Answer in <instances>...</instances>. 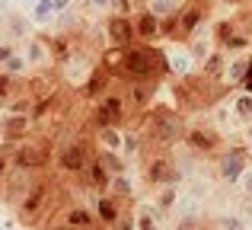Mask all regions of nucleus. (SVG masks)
Here are the masks:
<instances>
[{
    "mask_svg": "<svg viewBox=\"0 0 252 230\" xmlns=\"http://www.w3.org/2000/svg\"><path fill=\"white\" fill-rule=\"evenodd\" d=\"M67 208V189L58 186L55 179L48 176H38L35 182L29 186L26 198L16 205V221L26 227H35V230H45L48 224H55V214H64Z\"/></svg>",
    "mask_w": 252,
    "mask_h": 230,
    "instance_id": "f257e3e1",
    "label": "nucleus"
},
{
    "mask_svg": "<svg viewBox=\"0 0 252 230\" xmlns=\"http://www.w3.org/2000/svg\"><path fill=\"white\" fill-rule=\"evenodd\" d=\"M233 90V83L227 80H211V77H204L201 70H191V74L185 77H176V83H172V102H176V109L182 115L189 112H208V109H214L217 102L223 99V96H230Z\"/></svg>",
    "mask_w": 252,
    "mask_h": 230,
    "instance_id": "f03ea898",
    "label": "nucleus"
},
{
    "mask_svg": "<svg viewBox=\"0 0 252 230\" xmlns=\"http://www.w3.org/2000/svg\"><path fill=\"white\" fill-rule=\"evenodd\" d=\"M185 118L179 109L169 106H150L141 118V137L144 150L141 154H172L179 144H185Z\"/></svg>",
    "mask_w": 252,
    "mask_h": 230,
    "instance_id": "7ed1b4c3",
    "label": "nucleus"
},
{
    "mask_svg": "<svg viewBox=\"0 0 252 230\" xmlns=\"http://www.w3.org/2000/svg\"><path fill=\"white\" fill-rule=\"evenodd\" d=\"M166 74H169L166 55H163V48L157 42H134L128 48H122V64L112 70V77L122 83H131V80H157L160 83Z\"/></svg>",
    "mask_w": 252,
    "mask_h": 230,
    "instance_id": "20e7f679",
    "label": "nucleus"
},
{
    "mask_svg": "<svg viewBox=\"0 0 252 230\" xmlns=\"http://www.w3.org/2000/svg\"><path fill=\"white\" fill-rule=\"evenodd\" d=\"M141 179L144 186H179L182 182V169L176 166L172 154H141Z\"/></svg>",
    "mask_w": 252,
    "mask_h": 230,
    "instance_id": "39448f33",
    "label": "nucleus"
},
{
    "mask_svg": "<svg viewBox=\"0 0 252 230\" xmlns=\"http://www.w3.org/2000/svg\"><path fill=\"white\" fill-rule=\"evenodd\" d=\"M93 157H96V150L90 147V141H83V137H70V141L61 144L55 163H58V169H61V173L83 179L86 169H90V163H93Z\"/></svg>",
    "mask_w": 252,
    "mask_h": 230,
    "instance_id": "423d86ee",
    "label": "nucleus"
},
{
    "mask_svg": "<svg viewBox=\"0 0 252 230\" xmlns=\"http://www.w3.org/2000/svg\"><path fill=\"white\" fill-rule=\"evenodd\" d=\"M249 160H252V147L249 144H230L217 154V179L233 186V182L243 179V173L249 169Z\"/></svg>",
    "mask_w": 252,
    "mask_h": 230,
    "instance_id": "0eeeda50",
    "label": "nucleus"
},
{
    "mask_svg": "<svg viewBox=\"0 0 252 230\" xmlns=\"http://www.w3.org/2000/svg\"><path fill=\"white\" fill-rule=\"evenodd\" d=\"M185 147L195 157H214L223 150V134L211 125H189L185 128Z\"/></svg>",
    "mask_w": 252,
    "mask_h": 230,
    "instance_id": "6e6552de",
    "label": "nucleus"
},
{
    "mask_svg": "<svg viewBox=\"0 0 252 230\" xmlns=\"http://www.w3.org/2000/svg\"><path fill=\"white\" fill-rule=\"evenodd\" d=\"M10 160H13V166L26 169V173H42L51 163V144L45 147L38 141H19L16 150L10 154Z\"/></svg>",
    "mask_w": 252,
    "mask_h": 230,
    "instance_id": "1a4fd4ad",
    "label": "nucleus"
},
{
    "mask_svg": "<svg viewBox=\"0 0 252 230\" xmlns=\"http://www.w3.org/2000/svg\"><path fill=\"white\" fill-rule=\"evenodd\" d=\"M211 3H214V0H185V6L179 10V42L182 45L189 42V38H195L198 29L208 23Z\"/></svg>",
    "mask_w": 252,
    "mask_h": 230,
    "instance_id": "9d476101",
    "label": "nucleus"
},
{
    "mask_svg": "<svg viewBox=\"0 0 252 230\" xmlns=\"http://www.w3.org/2000/svg\"><path fill=\"white\" fill-rule=\"evenodd\" d=\"M96 55H93V51H83V48H74V55L67 58V61L61 64L64 67V80L70 83V87L74 90H80L83 83H86V77L93 74V67H96Z\"/></svg>",
    "mask_w": 252,
    "mask_h": 230,
    "instance_id": "9b49d317",
    "label": "nucleus"
},
{
    "mask_svg": "<svg viewBox=\"0 0 252 230\" xmlns=\"http://www.w3.org/2000/svg\"><path fill=\"white\" fill-rule=\"evenodd\" d=\"M157 90H160V83H157V80H131V83H125V87H122V93H125V99H128L131 112L144 115L150 106H154Z\"/></svg>",
    "mask_w": 252,
    "mask_h": 230,
    "instance_id": "f8f14e48",
    "label": "nucleus"
},
{
    "mask_svg": "<svg viewBox=\"0 0 252 230\" xmlns=\"http://www.w3.org/2000/svg\"><path fill=\"white\" fill-rule=\"evenodd\" d=\"M105 38L115 48H128V45L137 42V29H134V16H118V13H109L105 19Z\"/></svg>",
    "mask_w": 252,
    "mask_h": 230,
    "instance_id": "ddd939ff",
    "label": "nucleus"
},
{
    "mask_svg": "<svg viewBox=\"0 0 252 230\" xmlns=\"http://www.w3.org/2000/svg\"><path fill=\"white\" fill-rule=\"evenodd\" d=\"M112 83H115V77H112V70L105 67L102 61H99L96 67H93V74L86 77V83H83L80 90H77V93H80L86 102H99V99H102V96H105V93L112 90Z\"/></svg>",
    "mask_w": 252,
    "mask_h": 230,
    "instance_id": "4468645a",
    "label": "nucleus"
},
{
    "mask_svg": "<svg viewBox=\"0 0 252 230\" xmlns=\"http://www.w3.org/2000/svg\"><path fill=\"white\" fill-rule=\"evenodd\" d=\"M125 201H118L112 192H96V201H93V211H96V218H99V224L102 227H115L118 224V218H122V211H125Z\"/></svg>",
    "mask_w": 252,
    "mask_h": 230,
    "instance_id": "2eb2a0df",
    "label": "nucleus"
},
{
    "mask_svg": "<svg viewBox=\"0 0 252 230\" xmlns=\"http://www.w3.org/2000/svg\"><path fill=\"white\" fill-rule=\"evenodd\" d=\"M29 131H32V115H26V112H10V115H3V122H0L3 141L19 144V141L29 137Z\"/></svg>",
    "mask_w": 252,
    "mask_h": 230,
    "instance_id": "dca6fc26",
    "label": "nucleus"
},
{
    "mask_svg": "<svg viewBox=\"0 0 252 230\" xmlns=\"http://www.w3.org/2000/svg\"><path fill=\"white\" fill-rule=\"evenodd\" d=\"M134 29H137V42H160L163 38V23L150 10L134 13Z\"/></svg>",
    "mask_w": 252,
    "mask_h": 230,
    "instance_id": "f3484780",
    "label": "nucleus"
},
{
    "mask_svg": "<svg viewBox=\"0 0 252 230\" xmlns=\"http://www.w3.org/2000/svg\"><path fill=\"white\" fill-rule=\"evenodd\" d=\"M23 55L29 58L32 67H48V64H55V58H51V48H48V38L45 35H29L23 42Z\"/></svg>",
    "mask_w": 252,
    "mask_h": 230,
    "instance_id": "a211bd4d",
    "label": "nucleus"
},
{
    "mask_svg": "<svg viewBox=\"0 0 252 230\" xmlns=\"http://www.w3.org/2000/svg\"><path fill=\"white\" fill-rule=\"evenodd\" d=\"M163 55H166V67H169V74L172 77H185V74H191L195 70V58H191V51H189V45L185 48H163Z\"/></svg>",
    "mask_w": 252,
    "mask_h": 230,
    "instance_id": "6ab92c4d",
    "label": "nucleus"
},
{
    "mask_svg": "<svg viewBox=\"0 0 252 230\" xmlns=\"http://www.w3.org/2000/svg\"><path fill=\"white\" fill-rule=\"evenodd\" d=\"M134 218H137V230H163V221H166L169 214H163L160 208H157V201L154 205L144 201V205L134 208Z\"/></svg>",
    "mask_w": 252,
    "mask_h": 230,
    "instance_id": "aec40b11",
    "label": "nucleus"
},
{
    "mask_svg": "<svg viewBox=\"0 0 252 230\" xmlns=\"http://www.w3.org/2000/svg\"><path fill=\"white\" fill-rule=\"evenodd\" d=\"M61 221H67L70 227H86V230L102 227L99 218H96V211H93V208H83V205H67L64 214H61Z\"/></svg>",
    "mask_w": 252,
    "mask_h": 230,
    "instance_id": "412c9836",
    "label": "nucleus"
},
{
    "mask_svg": "<svg viewBox=\"0 0 252 230\" xmlns=\"http://www.w3.org/2000/svg\"><path fill=\"white\" fill-rule=\"evenodd\" d=\"M83 182L93 189V192H109V186H112V173L102 166V160H99V157H93V163H90V169H86Z\"/></svg>",
    "mask_w": 252,
    "mask_h": 230,
    "instance_id": "4be33fe9",
    "label": "nucleus"
},
{
    "mask_svg": "<svg viewBox=\"0 0 252 230\" xmlns=\"http://www.w3.org/2000/svg\"><path fill=\"white\" fill-rule=\"evenodd\" d=\"M227 64H230V61H227V51H223V48H214V51H211V55L201 61V67H198V70H201L204 77H211V80H223V70H227Z\"/></svg>",
    "mask_w": 252,
    "mask_h": 230,
    "instance_id": "5701e85b",
    "label": "nucleus"
},
{
    "mask_svg": "<svg viewBox=\"0 0 252 230\" xmlns=\"http://www.w3.org/2000/svg\"><path fill=\"white\" fill-rule=\"evenodd\" d=\"M29 19H32V26H35V29H48V26H55V23H58L55 3H51V0H38V3L32 6Z\"/></svg>",
    "mask_w": 252,
    "mask_h": 230,
    "instance_id": "b1692460",
    "label": "nucleus"
},
{
    "mask_svg": "<svg viewBox=\"0 0 252 230\" xmlns=\"http://www.w3.org/2000/svg\"><path fill=\"white\" fill-rule=\"evenodd\" d=\"M96 157H99V160H102V166L109 169L112 176H122V173H128V160H125V154H122V150L96 147Z\"/></svg>",
    "mask_w": 252,
    "mask_h": 230,
    "instance_id": "393cba45",
    "label": "nucleus"
},
{
    "mask_svg": "<svg viewBox=\"0 0 252 230\" xmlns=\"http://www.w3.org/2000/svg\"><path fill=\"white\" fill-rule=\"evenodd\" d=\"M26 93L23 90V80H19L16 74H6V70H0V106H10L13 96Z\"/></svg>",
    "mask_w": 252,
    "mask_h": 230,
    "instance_id": "a878e982",
    "label": "nucleus"
},
{
    "mask_svg": "<svg viewBox=\"0 0 252 230\" xmlns=\"http://www.w3.org/2000/svg\"><path fill=\"white\" fill-rule=\"evenodd\" d=\"M96 141H99V147L122 150V144H125V128H115V125H109V128H99V131H96Z\"/></svg>",
    "mask_w": 252,
    "mask_h": 230,
    "instance_id": "bb28decb",
    "label": "nucleus"
},
{
    "mask_svg": "<svg viewBox=\"0 0 252 230\" xmlns=\"http://www.w3.org/2000/svg\"><path fill=\"white\" fill-rule=\"evenodd\" d=\"M246 74H249V58H233V61L227 64V70H223V80L240 87V83L246 80Z\"/></svg>",
    "mask_w": 252,
    "mask_h": 230,
    "instance_id": "cd10ccee",
    "label": "nucleus"
},
{
    "mask_svg": "<svg viewBox=\"0 0 252 230\" xmlns=\"http://www.w3.org/2000/svg\"><path fill=\"white\" fill-rule=\"evenodd\" d=\"M109 192L115 195L118 201H125V205H131V201H134V189H131V179L128 176H112V186H109Z\"/></svg>",
    "mask_w": 252,
    "mask_h": 230,
    "instance_id": "c85d7f7f",
    "label": "nucleus"
},
{
    "mask_svg": "<svg viewBox=\"0 0 252 230\" xmlns=\"http://www.w3.org/2000/svg\"><path fill=\"white\" fill-rule=\"evenodd\" d=\"M182 6H185V0H147V6H144V10H150L154 16L163 19V16H176Z\"/></svg>",
    "mask_w": 252,
    "mask_h": 230,
    "instance_id": "c756f323",
    "label": "nucleus"
},
{
    "mask_svg": "<svg viewBox=\"0 0 252 230\" xmlns=\"http://www.w3.org/2000/svg\"><path fill=\"white\" fill-rule=\"evenodd\" d=\"M179 195H182V192H179V186H163L160 192H157L154 201H157V208H160L163 214H172V208H176Z\"/></svg>",
    "mask_w": 252,
    "mask_h": 230,
    "instance_id": "7c9ffc66",
    "label": "nucleus"
},
{
    "mask_svg": "<svg viewBox=\"0 0 252 230\" xmlns=\"http://www.w3.org/2000/svg\"><path fill=\"white\" fill-rule=\"evenodd\" d=\"M3 19H6V26H10V32L16 38H29V29H32V19L29 16H19V13H3Z\"/></svg>",
    "mask_w": 252,
    "mask_h": 230,
    "instance_id": "2f4dec72",
    "label": "nucleus"
},
{
    "mask_svg": "<svg viewBox=\"0 0 252 230\" xmlns=\"http://www.w3.org/2000/svg\"><path fill=\"white\" fill-rule=\"evenodd\" d=\"M185 45H189V51H191V58H195V61L198 64H201L204 61V58H208L211 55V51H214L217 48V45H214V38H189V42H185Z\"/></svg>",
    "mask_w": 252,
    "mask_h": 230,
    "instance_id": "473e14b6",
    "label": "nucleus"
},
{
    "mask_svg": "<svg viewBox=\"0 0 252 230\" xmlns=\"http://www.w3.org/2000/svg\"><path fill=\"white\" fill-rule=\"evenodd\" d=\"M214 224L220 227V230H249V221L243 218V214H230V211L217 214V218H214Z\"/></svg>",
    "mask_w": 252,
    "mask_h": 230,
    "instance_id": "72a5a7b5",
    "label": "nucleus"
},
{
    "mask_svg": "<svg viewBox=\"0 0 252 230\" xmlns=\"http://www.w3.org/2000/svg\"><path fill=\"white\" fill-rule=\"evenodd\" d=\"M3 70H6V74H16V77H23L26 70H29V58H26L23 51H16V55H13L10 61L3 64Z\"/></svg>",
    "mask_w": 252,
    "mask_h": 230,
    "instance_id": "f704fd0d",
    "label": "nucleus"
},
{
    "mask_svg": "<svg viewBox=\"0 0 252 230\" xmlns=\"http://www.w3.org/2000/svg\"><path fill=\"white\" fill-rule=\"evenodd\" d=\"M109 13H118V16H134V13H137V0H112V10Z\"/></svg>",
    "mask_w": 252,
    "mask_h": 230,
    "instance_id": "c9c22d12",
    "label": "nucleus"
},
{
    "mask_svg": "<svg viewBox=\"0 0 252 230\" xmlns=\"http://www.w3.org/2000/svg\"><path fill=\"white\" fill-rule=\"evenodd\" d=\"M112 230H137V218H134V211H131V205L122 211V218H118V224Z\"/></svg>",
    "mask_w": 252,
    "mask_h": 230,
    "instance_id": "e433bc0d",
    "label": "nucleus"
},
{
    "mask_svg": "<svg viewBox=\"0 0 252 230\" xmlns=\"http://www.w3.org/2000/svg\"><path fill=\"white\" fill-rule=\"evenodd\" d=\"M236 186H240L243 198H252V169H246V173H243V179L236 182Z\"/></svg>",
    "mask_w": 252,
    "mask_h": 230,
    "instance_id": "4c0bfd02",
    "label": "nucleus"
},
{
    "mask_svg": "<svg viewBox=\"0 0 252 230\" xmlns=\"http://www.w3.org/2000/svg\"><path fill=\"white\" fill-rule=\"evenodd\" d=\"M83 6H86V10H102V13H109L112 10V0H83Z\"/></svg>",
    "mask_w": 252,
    "mask_h": 230,
    "instance_id": "58836bf2",
    "label": "nucleus"
},
{
    "mask_svg": "<svg viewBox=\"0 0 252 230\" xmlns=\"http://www.w3.org/2000/svg\"><path fill=\"white\" fill-rule=\"evenodd\" d=\"M13 55H16V48H13L10 42H0V64H6Z\"/></svg>",
    "mask_w": 252,
    "mask_h": 230,
    "instance_id": "ea45409f",
    "label": "nucleus"
},
{
    "mask_svg": "<svg viewBox=\"0 0 252 230\" xmlns=\"http://www.w3.org/2000/svg\"><path fill=\"white\" fill-rule=\"evenodd\" d=\"M51 3H55L58 16H61V13H67V10H74V0H51Z\"/></svg>",
    "mask_w": 252,
    "mask_h": 230,
    "instance_id": "a19ab883",
    "label": "nucleus"
},
{
    "mask_svg": "<svg viewBox=\"0 0 252 230\" xmlns=\"http://www.w3.org/2000/svg\"><path fill=\"white\" fill-rule=\"evenodd\" d=\"M45 230H86V227H70L67 221H55V224H48ZM96 230H99V227H96Z\"/></svg>",
    "mask_w": 252,
    "mask_h": 230,
    "instance_id": "79ce46f5",
    "label": "nucleus"
},
{
    "mask_svg": "<svg viewBox=\"0 0 252 230\" xmlns=\"http://www.w3.org/2000/svg\"><path fill=\"white\" fill-rule=\"evenodd\" d=\"M198 230H220V227H217L214 218H211V221H201V227H198Z\"/></svg>",
    "mask_w": 252,
    "mask_h": 230,
    "instance_id": "37998d69",
    "label": "nucleus"
},
{
    "mask_svg": "<svg viewBox=\"0 0 252 230\" xmlns=\"http://www.w3.org/2000/svg\"><path fill=\"white\" fill-rule=\"evenodd\" d=\"M240 90H243V93H252V77H246V80L240 83Z\"/></svg>",
    "mask_w": 252,
    "mask_h": 230,
    "instance_id": "c03bdc74",
    "label": "nucleus"
},
{
    "mask_svg": "<svg viewBox=\"0 0 252 230\" xmlns=\"http://www.w3.org/2000/svg\"><path fill=\"white\" fill-rule=\"evenodd\" d=\"M10 6H13V0H0V16H3V13H10Z\"/></svg>",
    "mask_w": 252,
    "mask_h": 230,
    "instance_id": "a18cd8bd",
    "label": "nucleus"
},
{
    "mask_svg": "<svg viewBox=\"0 0 252 230\" xmlns=\"http://www.w3.org/2000/svg\"><path fill=\"white\" fill-rule=\"evenodd\" d=\"M19 3H23V6H29V10H32V6H35L38 0H19Z\"/></svg>",
    "mask_w": 252,
    "mask_h": 230,
    "instance_id": "49530a36",
    "label": "nucleus"
},
{
    "mask_svg": "<svg viewBox=\"0 0 252 230\" xmlns=\"http://www.w3.org/2000/svg\"><path fill=\"white\" fill-rule=\"evenodd\" d=\"M246 58H249V74L246 77H252V55H246Z\"/></svg>",
    "mask_w": 252,
    "mask_h": 230,
    "instance_id": "de8ad7c7",
    "label": "nucleus"
},
{
    "mask_svg": "<svg viewBox=\"0 0 252 230\" xmlns=\"http://www.w3.org/2000/svg\"><path fill=\"white\" fill-rule=\"evenodd\" d=\"M220 3H243V0H220Z\"/></svg>",
    "mask_w": 252,
    "mask_h": 230,
    "instance_id": "09e8293b",
    "label": "nucleus"
},
{
    "mask_svg": "<svg viewBox=\"0 0 252 230\" xmlns=\"http://www.w3.org/2000/svg\"><path fill=\"white\" fill-rule=\"evenodd\" d=\"M99 230H109V227H99Z\"/></svg>",
    "mask_w": 252,
    "mask_h": 230,
    "instance_id": "8fccbe9b",
    "label": "nucleus"
},
{
    "mask_svg": "<svg viewBox=\"0 0 252 230\" xmlns=\"http://www.w3.org/2000/svg\"><path fill=\"white\" fill-rule=\"evenodd\" d=\"M249 169H252V160H249Z\"/></svg>",
    "mask_w": 252,
    "mask_h": 230,
    "instance_id": "3c124183",
    "label": "nucleus"
}]
</instances>
